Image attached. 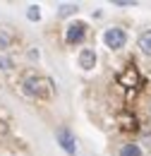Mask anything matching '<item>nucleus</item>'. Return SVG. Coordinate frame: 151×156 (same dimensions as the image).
Returning a JSON list of instances; mask_svg holds the SVG:
<instances>
[{"mask_svg":"<svg viewBox=\"0 0 151 156\" xmlns=\"http://www.w3.org/2000/svg\"><path fill=\"white\" fill-rule=\"evenodd\" d=\"M103 43H106V48H111V51L125 48V43H127L125 29H120V27H108V29L103 31Z\"/></svg>","mask_w":151,"mask_h":156,"instance_id":"1","label":"nucleus"},{"mask_svg":"<svg viewBox=\"0 0 151 156\" xmlns=\"http://www.w3.org/2000/svg\"><path fill=\"white\" fill-rule=\"evenodd\" d=\"M86 36V22L77 20L72 22L67 29H65V41H67V46H77V43H82Z\"/></svg>","mask_w":151,"mask_h":156,"instance_id":"2","label":"nucleus"},{"mask_svg":"<svg viewBox=\"0 0 151 156\" xmlns=\"http://www.w3.org/2000/svg\"><path fill=\"white\" fill-rule=\"evenodd\" d=\"M55 139H58V144L62 147V151H65L67 156L77 154V139H75V135H72L67 127H58L55 130Z\"/></svg>","mask_w":151,"mask_h":156,"instance_id":"3","label":"nucleus"},{"mask_svg":"<svg viewBox=\"0 0 151 156\" xmlns=\"http://www.w3.org/2000/svg\"><path fill=\"white\" fill-rule=\"evenodd\" d=\"M43 84H48L46 79H41V77H26L24 82H22V91L26 94V96H31V98H38V96H46V89H43Z\"/></svg>","mask_w":151,"mask_h":156,"instance_id":"4","label":"nucleus"},{"mask_svg":"<svg viewBox=\"0 0 151 156\" xmlns=\"http://www.w3.org/2000/svg\"><path fill=\"white\" fill-rule=\"evenodd\" d=\"M77 62H79V67H82L84 72L94 70L96 67V51L94 48H82L79 55H77Z\"/></svg>","mask_w":151,"mask_h":156,"instance_id":"5","label":"nucleus"},{"mask_svg":"<svg viewBox=\"0 0 151 156\" xmlns=\"http://www.w3.org/2000/svg\"><path fill=\"white\" fill-rule=\"evenodd\" d=\"M137 46H139L142 55L151 58V29H146V31H142V34H139V39H137Z\"/></svg>","mask_w":151,"mask_h":156,"instance_id":"6","label":"nucleus"},{"mask_svg":"<svg viewBox=\"0 0 151 156\" xmlns=\"http://www.w3.org/2000/svg\"><path fill=\"white\" fill-rule=\"evenodd\" d=\"M120 156H142V147L139 144H125L122 149H120Z\"/></svg>","mask_w":151,"mask_h":156,"instance_id":"7","label":"nucleus"},{"mask_svg":"<svg viewBox=\"0 0 151 156\" xmlns=\"http://www.w3.org/2000/svg\"><path fill=\"white\" fill-rule=\"evenodd\" d=\"M10 43H12V34H10V29H7V27H0V51H5Z\"/></svg>","mask_w":151,"mask_h":156,"instance_id":"8","label":"nucleus"},{"mask_svg":"<svg viewBox=\"0 0 151 156\" xmlns=\"http://www.w3.org/2000/svg\"><path fill=\"white\" fill-rule=\"evenodd\" d=\"M77 10H79L77 5H72V2H65V5H60V10H58V15H60V17H70V15H75Z\"/></svg>","mask_w":151,"mask_h":156,"instance_id":"9","label":"nucleus"},{"mask_svg":"<svg viewBox=\"0 0 151 156\" xmlns=\"http://www.w3.org/2000/svg\"><path fill=\"white\" fill-rule=\"evenodd\" d=\"M26 17H29L31 22H36L38 17H41V12H38V7H36V5H31V7H29V12H26Z\"/></svg>","mask_w":151,"mask_h":156,"instance_id":"10","label":"nucleus"},{"mask_svg":"<svg viewBox=\"0 0 151 156\" xmlns=\"http://www.w3.org/2000/svg\"><path fill=\"white\" fill-rule=\"evenodd\" d=\"M7 67H12V60L10 58H0V70H7Z\"/></svg>","mask_w":151,"mask_h":156,"instance_id":"11","label":"nucleus"},{"mask_svg":"<svg viewBox=\"0 0 151 156\" xmlns=\"http://www.w3.org/2000/svg\"><path fill=\"white\" fill-rule=\"evenodd\" d=\"M149 118H151V106H149Z\"/></svg>","mask_w":151,"mask_h":156,"instance_id":"12","label":"nucleus"}]
</instances>
